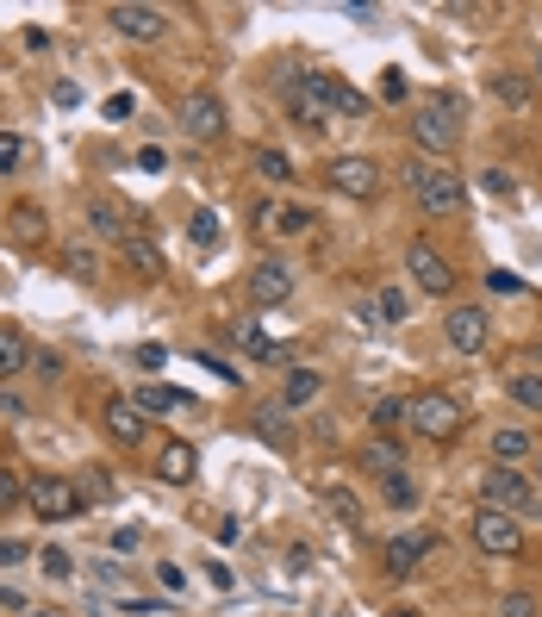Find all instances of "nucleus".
<instances>
[{"mask_svg": "<svg viewBox=\"0 0 542 617\" xmlns=\"http://www.w3.org/2000/svg\"><path fill=\"white\" fill-rule=\"evenodd\" d=\"M118 250H125V262H132L137 274H144V281H156V274H162V250H156L150 237H125V244H118Z\"/></svg>", "mask_w": 542, "mask_h": 617, "instance_id": "nucleus-22", "label": "nucleus"}, {"mask_svg": "<svg viewBox=\"0 0 542 617\" xmlns=\"http://www.w3.org/2000/svg\"><path fill=\"white\" fill-rule=\"evenodd\" d=\"M406 94H411V88H406V76H399V69H381V100L393 106V100H406Z\"/></svg>", "mask_w": 542, "mask_h": 617, "instance_id": "nucleus-36", "label": "nucleus"}, {"mask_svg": "<svg viewBox=\"0 0 542 617\" xmlns=\"http://www.w3.org/2000/svg\"><path fill=\"white\" fill-rule=\"evenodd\" d=\"M511 400L523 412H542V374H511Z\"/></svg>", "mask_w": 542, "mask_h": 617, "instance_id": "nucleus-28", "label": "nucleus"}, {"mask_svg": "<svg viewBox=\"0 0 542 617\" xmlns=\"http://www.w3.org/2000/svg\"><path fill=\"white\" fill-rule=\"evenodd\" d=\"M411 193H418V206H425L430 218H462L467 213V181L449 162H437V156H418L406 169Z\"/></svg>", "mask_w": 542, "mask_h": 617, "instance_id": "nucleus-1", "label": "nucleus"}, {"mask_svg": "<svg viewBox=\"0 0 542 617\" xmlns=\"http://www.w3.org/2000/svg\"><path fill=\"white\" fill-rule=\"evenodd\" d=\"M106 20H113V32H125V38H144V44L169 32V20H162V7H132V0H125V7H113Z\"/></svg>", "mask_w": 542, "mask_h": 617, "instance_id": "nucleus-14", "label": "nucleus"}, {"mask_svg": "<svg viewBox=\"0 0 542 617\" xmlns=\"http://www.w3.org/2000/svg\"><path fill=\"white\" fill-rule=\"evenodd\" d=\"M25 362H32V344H25L20 330H0V381L25 374Z\"/></svg>", "mask_w": 542, "mask_h": 617, "instance_id": "nucleus-23", "label": "nucleus"}, {"mask_svg": "<svg viewBox=\"0 0 542 617\" xmlns=\"http://www.w3.org/2000/svg\"><path fill=\"white\" fill-rule=\"evenodd\" d=\"M537 76H542V57H537Z\"/></svg>", "mask_w": 542, "mask_h": 617, "instance_id": "nucleus-49", "label": "nucleus"}, {"mask_svg": "<svg viewBox=\"0 0 542 617\" xmlns=\"http://www.w3.org/2000/svg\"><path fill=\"white\" fill-rule=\"evenodd\" d=\"M25 505H32L38 518L63 524V518H76V512H81V486H76V481H63V474H44V481L25 486Z\"/></svg>", "mask_w": 542, "mask_h": 617, "instance_id": "nucleus-6", "label": "nucleus"}, {"mask_svg": "<svg viewBox=\"0 0 542 617\" xmlns=\"http://www.w3.org/2000/svg\"><path fill=\"white\" fill-rule=\"evenodd\" d=\"M474 542H481L486 556H518V549H523V530H518V518H511V512L481 505V512H474Z\"/></svg>", "mask_w": 542, "mask_h": 617, "instance_id": "nucleus-9", "label": "nucleus"}, {"mask_svg": "<svg viewBox=\"0 0 542 617\" xmlns=\"http://www.w3.org/2000/svg\"><path fill=\"white\" fill-rule=\"evenodd\" d=\"M63 269L76 274V281H94V274H100V256L88 250V244H69V250H63Z\"/></svg>", "mask_w": 542, "mask_h": 617, "instance_id": "nucleus-26", "label": "nucleus"}, {"mask_svg": "<svg viewBox=\"0 0 542 617\" xmlns=\"http://www.w3.org/2000/svg\"><path fill=\"white\" fill-rule=\"evenodd\" d=\"M406 405L411 400H381V405H374V425H381V437H387L393 425H406Z\"/></svg>", "mask_w": 542, "mask_h": 617, "instance_id": "nucleus-32", "label": "nucleus"}, {"mask_svg": "<svg viewBox=\"0 0 542 617\" xmlns=\"http://www.w3.org/2000/svg\"><path fill=\"white\" fill-rule=\"evenodd\" d=\"M499 617H542V605L530 593H505L499 598Z\"/></svg>", "mask_w": 542, "mask_h": 617, "instance_id": "nucleus-33", "label": "nucleus"}, {"mask_svg": "<svg viewBox=\"0 0 542 617\" xmlns=\"http://www.w3.org/2000/svg\"><path fill=\"white\" fill-rule=\"evenodd\" d=\"M13 225H20L25 237H32V232H38V206H13Z\"/></svg>", "mask_w": 542, "mask_h": 617, "instance_id": "nucleus-43", "label": "nucleus"}, {"mask_svg": "<svg viewBox=\"0 0 542 617\" xmlns=\"http://www.w3.org/2000/svg\"><path fill=\"white\" fill-rule=\"evenodd\" d=\"M330 113H343V119H362V113H369V100L355 94L349 81H337V88H330Z\"/></svg>", "mask_w": 542, "mask_h": 617, "instance_id": "nucleus-29", "label": "nucleus"}, {"mask_svg": "<svg viewBox=\"0 0 542 617\" xmlns=\"http://www.w3.org/2000/svg\"><path fill=\"white\" fill-rule=\"evenodd\" d=\"M188 244H194V250H213V244H218V218L200 213L194 225H188Z\"/></svg>", "mask_w": 542, "mask_h": 617, "instance_id": "nucleus-31", "label": "nucleus"}, {"mask_svg": "<svg viewBox=\"0 0 542 617\" xmlns=\"http://www.w3.org/2000/svg\"><path fill=\"white\" fill-rule=\"evenodd\" d=\"M181 393H174V386H144V393H137V412H181Z\"/></svg>", "mask_w": 542, "mask_h": 617, "instance_id": "nucleus-27", "label": "nucleus"}, {"mask_svg": "<svg viewBox=\"0 0 542 617\" xmlns=\"http://www.w3.org/2000/svg\"><path fill=\"white\" fill-rule=\"evenodd\" d=\"M181 132L200 137V144H213V137L225 132V106H218L213 94H188L181 100Z\"/></svg>", "mask_w": 542, "mask_h": 617, "instance_id": "nucleus-12", "label": "nucleus"}, {"mask_svg": "<svg viewBox=\"0 0 542 617\" xmlns=\"http://www.w3.org/2000/svg\"><path fill=\"white\" fill-rule=\"evenodd\" d=\"M256 169L269 175V181H287V175H293V162H287L281 150H256Z\"/></svg>", "mask_w": 542, "mask_h": 617, "instance_id": "nucleus-34", "label": "nucleus"}, {"mask_svg": "<svg viewBox=\"0 0 542 617\" xmlns=\"http://www.w3.org/2000/svg\"><path fill=\"white\" fill-rule=\"evenodd\" d=\"M250 300L256 306H287L293 300V269L287 262H274V256L269 262H256L250 269Z\"/></svg>", "mask_w": 542, "mask_h": 617, "instance_id": "nucleus-11", "label": "nucleus"}, {"mask_svg": "<svg viewBox=\"0 0 542 617\" xmlns=\"http://www.w3.org/2000/svg\"><path fill=\"white\" fill-rule=\"evenodd\" d=\"M44 574H50V580H69V556H63V549H44Z\"/></svg>", "mask_w": 542, "mask_h": 617, "instance_id": "nucleus-40", "label": "nucleus"}, {"mask_svg": "<svg viewBox=\"0 0 542 617\" xmlns=\"http://www.w3.org/2000/svg\"><path fill=\"white\" fill-rule=\"evenodd\" d=\"M486 337H493V318H486L481 306H455L449 312V344L462 349V356H481Z\"/></svg>", "mask_w": 542, "mask_h": 617, "instance_id": "nucleus-13", "label": "nucleus"}, {"mask_svg": "<svg viewBox=\"0 0 542 617\" xmlns=\"http://www.w3.org/2000/svg\"><path fill=\"white\" fill-rule=\"evenodd\" d=\"M462 119H467V106L455 94H430V100H418V113H411V137H418L425 150H437V162H443V156L455 150V137H462Z\"/></svg>", "mask_w": 542, "mask_h": 617, "instance_id": "nucleus-2", "label": "nucleus"}, {"mask_svg": "<svg viewBox=\"0 0 542 617\" xmlns=\"http://www.w3.org/2000/svg\"><path fill=\"white\" fill-rule=\"evenodd\" d=\"M325 175H330V188L349 193V200H374L381 193V162L374 156H337Z\"/></svg>", "mask_w": 542, "mask_h": 617, "instance_id": "nucleus-7", "label": "nucleus"}, {"mask_svg": "<svg viewBox=\"0 0 542 617\" xmlns=\"http://www.w3.org/2000/svg\"><path fill=\"white\" fill-rule=\"evenodd\" d=\"M25 556H32V549H25V542H0V568H20Z\"/></svg>", "mask_w": 542, "mask_h": 617, "instance_id": "nucleus-42", "label": "nucleus"}, {"mask_svg": "<svg viewBox=\"0 0 542 617\" xmlns=\"http://www.w3.org/2000/svg\"><path fill=\"white\" fill-rule=\"evenodd\" d=\"M256 425H262V437H269V444H287V430H281V405H269Z\"/></svg>", "mask_w": 542, "mask_h": 617, "instance_id": "nucleus-38", "label": "nucleus"}, {"mask_svg": "<svg viewBox=\"0 0 542 617\" xmlns=\"http://www.w3.org/2000/svg\"><path fill=\"white\" fill-rule=\"evenodd\" d=\"M481 505L511 512V518H542V493L523 481L518 468H486L481 474Z\"/></svg>", "mask_w": 542, "mask_h": 617, "instance_id": "nucleus-3", "label": "nucleus"}, {"mask_svg": "<svg viewBox=\"0 0 542 617\" xmlns=\"http://www.w3.org/2000/svg\"><path fill=\"white\" fill-rule=\"evenodd\" d=\"M406 274H411V281H418L425 293H449V288H455V269H449V256L437 250V244H425V237H418V244H406Z\"/></svg>", "mask_w": 542, "mask_h": 617, "instance_id": "nucleus-8", "label": "nucleus"}, {"mask_svg": "<svg viewBox=\"0 0 542 617\" xmlns=\"http://www.w3.org/2000/svg\"><path fill=\"white\" fill-rule=\"evenodd\" d=\"M486 288H493V293H518V274H505V269H493V274H486Z\"/></svg>", "mask_w": 542, "mask_h": 617, "instance_id": "nucleus-45", "label": "nucleus"}, {"mask_svg": "<svg viewBox=\"0 0 542 617\" xmlns=\"http://www.w3.org/2000/svg\"><path fill=\"white\" fill-rule=\"evenodd\" d=\"M156 574H162V586H169V593H181V586H188V574H181V568H174V561H162V568H156Z\"/></svg>", "mask_w": 542, "mask_h": 617, "instance_id": "nucleus-44", "label": "nucleus"}, {"mask_svg": "<svg viewBox=\"0 0 542 617\" xmlns=\"http://www.w3.org/2000/svg\"><path fill=\"white\" fill-rule=\"evenodd\" d=\"M437 549V530H399V537L387 542V574L393 580H406V574H418V561Z\"/></svg>", "mask_w": 542, "mask_h": 617, "instance_id": "nucleus-10", "label": "nucleus"}, {"mask_svg": "<svg viewBox=\"0 0 542 617\" xmlns=\"http://www.w3.org/2000/svg\"><path fill=\"white\" fill-rule=\"evenodd\" d=\"M20 500H25V481L13 474V468H0V512H7V505H20Z\"/></svg>", "mask_w": 542, "mask_h": 617, "instance_id": "nucleus-35", "label": "nucleus"}, {"mask_svg": "<svg viewBox=\"0 0 542 617\" xmlns=\"http://www.w3.org/2000/svg\"><path fill=\"white\" fill-rule=\"evenodd\" d=\"M106 119H132V94H113V100H106Z\"/></svg>", "mask_w": 542, "mask_h": 617, "instance_id": "nucleus-46", "label": "nucleus"}, {"mask_svg": "<svg viewBox=\"0 0 542 617\" xmlns=\"http://www.w3.org/2000/svg\"><path fill=\"white\" fill-rule=\"evenodd\" d=\"M481 188H486V193H511V175H505V169H486Z\"/></svg>", "mask_w": 542, "mask_h": 617, "instance_id": "nucleus-41", "label": "nucleus"}, {"mask_svg": "<svg viewBox=\"0 0 542 617\" xmlns=\"http://www.w3.org/2000/svg\"><path fill=\"white\" fill-rule=\"evenodd\" d=\"M32 617H50V612H32Z\"/></svg>", "mask_w": 542, "mask_h": 617, "instance_id": "nucleus-48", "label": "nucleus"}, {"mask_svg": "<svg viewBox=\"0 0 542 617\" xmlns=\"http://www.w3.org/2000/svg\"><path fill=\"white\" fill-rule=\"evenodd\" d=\"M387 505H418V486H411L406 474H399V481L387 486Z\"/></svg>", "mask_w": 542, "mask_h": 617, "instance_id": "nucleus-39", "label": "nucleus"}, {"mask_svg": "<svg viewBox=\"0 0 542 617\" xmlns=\"http://www.w3.org/2000/svg\"><path fill=\"white\" fill-rule=\"evenodd\" d=\"M256 218H262V232H274V237H300V232L312 225L306 206H274V200H269V206H262Z\"/></svg>", "mask_w": 542, "mask_h": 617, "instance_id": "nucleus-20", "label": "nucleus"}, {"mask_svg": "<svg viewBox=\"0 0 542 617\" xmlns=\"http://www.w3.org/2000/svg\"><path fill=\"white\" fill-rule=\"evenodd\" d=\"M156 474H162L169 486H188V481H194V444L169 437V444L156 449Z\"/></svg>", "mask_w": 542, "mask_h": 617, "instance_id": "nucleus-16", "label": "nucleus"}, {"mask_svg": "<svg viewBox=\"0 0 542 617\" xmlns=\"http://www.w3.org/2000/svg\"><path fill=\"white\" fill-rule=\"evenodd\" d=\"M530 449H537V444H530V430H518V425H511V430H499V437H493V456H499V468L523 462Z\"/></svg>", "mask_w": 542, "mask_h": 617, "instance_id": "nucleus-25", "label": "nucleus"}, {"mask_svg": "<svg viewBox=\"0 0 542 617\" xmlns=\"http://www.w3.org/2000/svg\"><path fill=\"white\" fill-rule=\"evenodd\" d=\"M537 474H542V462H537Z\"/></svg>", "mask_w": 542, "mask_h": 617, "instance_id": "nucleus-50", "label": "nucleus"}, {"mask_svg": "<svg viewBox=\"0 0 542 617\" xmlns=\"http://www.w3.org/2000/svg\"><path fill=\"white\" fill-rule=\"evenodd\" d=\"M486 88H493V100H499V106H530V94H537V81H530V76H511V69H499Z\"/></svg>", "mask_w": 542, "mask_h": 617, "instance_id": "nucleus-21", "label": "nucleus"}, {"mask_svg": "<svg viewBox=\"0 0 542 617\" xmlns=\"http://www.w3.org/2000/svg\"><path fill=\"white\" fill-rule=\"evenodd\" d=\"M20 156H25V144H20V137H7V132H0V175H7V169H20Z\"/></svg>", "mask_w": 542, "mask_h": 617, "instance_id": "nucleus-37", "label": "nucleus"}, {"mask_svg": "<svg viewBox=\"0 0 542 617\" xmlns=\"http://www.w3.org/2000/svg\"><path fill=\"white\" fill-rule=\"evenodd\" d=\"M393 617H418V612H393Z\"/></svg>", "mask_w": 542, "mask_h": 617, "instance_id": "nucleus-47", "label": "nucleus"}, {"mask_svg": "<svg viewBox=\"0 0 542 617\" xmlns=\"http://www.w3.org/2000/svg\"><path fill=\"white\" fill-rule=\"evenodd\" d=\"M362 474H374L381 486H393L399 474H406V456H399V444H387V437H374V444H362Z\"/></svg>", "mask_w": 542, "mask_h": 617, "instance_id": "nucleus-15", "label": "nucleus"}, {"mask_svg": "<svg viewBox=\"0 0 542 617\" xmlns=\"http://www.w3.org/2000/svg\"><path fill=\"white\" fill-rule=\"evenodd\" d=\"M88 225H94L100 237H118V244L132 237V213H125L118 200H106V193H100V200H88Z\"/></svg>", "mask_w": 542, "mask_h": 617, "instance_id": "nucleus-18", "label": "nucleus"}, {"mask_svg": "<svg viewBox=\"0 0 542 617\" xmlns=\"http://www.w3.org/2000/svg\"><path fill=\"white\" fill-rule=\"evenodd\" d=\"M406 425L418 430V437H430V444H449L455 430H462V400H449V393H411L406 405Z\"/></svg>", "mask_w": 542, "mask_h": 617, "instance_id": "nucleus-4", "label": "nucleus"}, {"mask_svg": "<svg viewBox=\"0 0 542 617\" xmlns=\"http://www.w3.org/2000/svg\"><path fill=\"white\" fill-rule=\"evenodd\" d=\"M406 306H411V300L399 288H381V293H374V312H381L387 325H399V318H406Z\"/></svg>", "mask_w": 542, "mask_h": 617, "instance_id": "nucleus-30", "label": "nucleus"}, {"mask_svg": "<svg viewBox=\"0 0 542 617\" xmlns=\"http://www.w3.org/2000/svg\"><path fill=\"white\" fill-rule=\"evenodd\" d=\"M330 88H337V76H318V69L293 81V94H287V113L300 119L306 132H325L330 119H337V113H330Z\"/></svg>", "mask_w": 542, "mask_h": 617, "instance_id": "nucleus-5", "label": "nucleus"}, {"mask_svg": "<svg viewBox=\"0 0 542 617\" xmlns=\"http://www.w3.org/2000/svg\"><path fill=\"white\" fill-rule=\"evenodd\" d=\"M325 512L337 524H349V530H362V500H355L349 486H325Z\"/></svg>", "mask_w": 542, "mask_h": 617, "instance_id": "nucleus-24", "label": "nucleus"}, {"mask_svg": "<svg viewBox=\"0 0 542 617\" xmlns=\"http://www.w3.org/2000/svg\"><path fill=\"white\" fill-rule=\"evenodd\" d=\"M318 393H325V374H312V368H293L287 381H281V405H287V412H300V405H312Z\"/></svg>", "mask_w": 542, "mask_h": 617, "instance_id": "nucleus-19", "label": "nucleus"}, {"mask_svg": "<svg viewBox=\"0 0 542 617\" xmlns=\"http://www.w3.org/2000/svg\"><path fill=\"white\" fill-rule=\"evenodd\" d=\"M106 430H113L118 444L132 449V444H144V412H137V400H106Z\"/></svg>", "mask_w": 542, "mask_h": 617, "instance_id": "nucleus-17", "label": "nucleus"}]
</instances>
